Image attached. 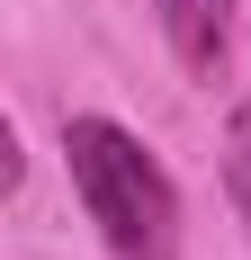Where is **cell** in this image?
Segmentation results:
<instances>
[{
	"instance_id": "2",
	"label": "cell",
	"mask_w": 251,
	"mask_h": 260,
	"mask_svg": "<svg viewBox=\"0 0 251 260\" xmlns=\"http://www.w3.org/2000/svg\"><path fill=\"white\" fill-rule=\"evenodd\" d=\"M152 9H162V36H171L179 72H189V81H225L242 0H152Z\"/></svg>"
},
{
	"instance_id": "3",
	"label": "cell",
	"mask_w": 251,
	"mask_h": 260,
	"mask_svg": "<svg viewBox=\"0 0 251 260\" xmlns=\"http://www.w3.org/2000/svg\"><path fill=\"white\" fill-rule=\"evenodd\" d=\"M225 188H233V215L251 234V108H233V126H225Z\"/></svg>"
},
{
	"instance_id": "1",
	"label": "cell",
	"mask_w": 251,
	"mask_h": 260,
	"mask_svg": "<svg viewBox=\"0 0 251 260\" xmlns=\"http://www.w3.org/2000/svg\"><path fill=\"white\" fill-rule=\"evenodd\" d=\"M63 171H72L81 215L99 224V242L117 260H179V242H189L179 180L162 171V153H152L135 126H117L99 108L63 117Z\"/></svg>"
}]
</instances>
